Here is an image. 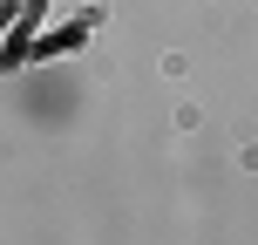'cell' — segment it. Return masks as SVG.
<instances>
[{
    "label": "cell",
    "instance_id": "cell-1",
    "mask_svg": "<svg viewBox=\"0 0 258 245\" xmlns=\"http://www.w3.org/2000/svg\"><path fill=\"white\" fill-rule=\"evenodd\" d=\"M89 27H95V14H82L75 27H61V34H48V41H41V55H61V48H75V41L89 34Z\"/></svg>",
    "mask_w": 258,
    "mask_h": 245
}]
</instances>
